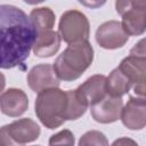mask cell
I'll use <instances>...</instances> for the list:
<instances>
[{
    "mask_svg": "<svg viewBox=\"0 0 146 146\" xmlns=\"http://www.w3.org/2000/svg\"><path fill=\"white\" fill-rule=\"evenodd\" d=\"M36 38V29L22 9L0 5V68H13L30 56Z\"/></svg>",
    "mask_w": 146,
    "mask_h": 146,
    "instance_id": "6da1fadb",
    "label": "cell"
},
{
    "mask_svg": "<svg viewBox=\"0 0 146 146\" xmlns=\"http://www.w3.org/2000/svg\"><path fill=\"white\" fill-rule=\"evenodd\" d=\"M94 59V49L88 40L68 43L67 48L57 57L54 70L58 79L73 81L91 65Z\"/></svg>",
    "mask_w": 146,
    "mask_h": 146,
    "instance_id": "7a4b0ae2",
    "label": "cell"
},
{
    "mask_svg": "<svg viewBox=\"0 0 146 146\" xmlns=\"http://www.w3.org/2000/svg\"><path fill=\"white\" fill-rule=\"evenodd\" d=\"M35 100V114L48 129L60 127L65 121L67 95L56 88L44 89L38 92Z\"/></svg>",
    "mask_w": 146,
    "mask_h": 146,
    "instance_id": "3957f363",
    "label": "cell"
},
{
    "mask_svg": "<svg viewBox=\"0 0 146 146\" xmlns=\"http://www.w3.org/2000/svg\"><path fill=\"white\" fill-rule=\"evenodd\" d=\"M59 34L67 43L88 40L89 22L86 15L78 10L65 11L59 22Z\"/></svg>",
    "mask_w": 146,
    "mask_h": 146,
    "instance_id": "277c9868",
    "label": "cell"
},
{
    "mask_svg": "<svg viewBox=\"0 0 146 146\" xmlns=\"http://www.w3.org/2000/svg\"><path fill=\"white\" fill-rule=\"evenodd\" d=\"M146 58L145 55H137L130 52V55L124 58L119 68L128 76V79L135 83L133 90L136 95L144 97L145 95V73H146Z\"/></svg>",
    "mask_w": 146,
    "mask_h": 146,
    "instance_id": "5b68a950",
    "label": "cell"
},
{
    "mask_svg": "<svg viewBox=\"0 0 146 146\" xmlns=\"http://www.w3.org/2000/svg\"><path fill=\"white\" fill-rule=\"evenodd\" d=\"M129 35L122 29L120 22L110 21L102 24L96 32V40L105 49H116L128 41Z\"/></svg>",
    "mask_w": 146,
    "mask_h": 146,
    "instance_id": "8992f818",
    "label": "cell"
},
{
    "mask_svg": "<svg viewBox=\"0 0 146 146\" xmlns=\"http://www.w3.org/2000/svg\"><path fill=\"white\" fill-rule=\"evenodd\" d=\"M105 80L106 78L102 74L89 78L84 83H82L78 89L74 90L76 99L86 107L100 102L106 96Z\"/></svg>",
    "mask_w": 146,
    "mask_h": 146,
    "instance_id": "52a82bcc",
    "label": "cell"
},
{
    "mask_svg": "<svg viewBox=\"0 0 146 146\" xmlns=\"http://www.w3.org/2000/svg\"><path fill=\"white\" fill-rule=\"evenodd\" d=\"M122 105L121 97L105 96L100 102L90 106V112L95 121L100 123H112L120 119Z\"/></svg>",
    "mask_w": 146,
    "mask_h": 146,
    "instance_id": "ba28073f",
    "label": "cell"
},
{
    "mask_svg": "<svg viewBox=\"0 0 146 146\" xmlns=\"http://www.w3.org/2000/svg\"><path fill=\"white\" fill-rule=\"evenodd\" d=\"M11 145L25 144L35 140L40 135L39 125L31 119H21L5 125Z\"/></svg>",
    "mask_w": 146,
    "mask_h": 146,
    "instance_id": "9c48e42d",
    "label": "cell"
},
{
    "mask_svg": "<svg viewBox=\"0 0 146 146\" xmlns=\"http://www.w3.org/2000/svg\"><path fill=\"white\" fill-rule=\"evenodd\" d=\"M120 117L123 124L130 130H140L146 124L145 98H130L125 107L121 110Z\"/></svg>",
    "mask_w": 146,
    "mask_h": 146,
    "instance_id": "30bf717a",
    "label": "cell"
},
{
    "mask_svg": "<svg viewBox=\"0 0 146 146\" xmlns=\"http://www.w3.org/2000/svg\"><path fill=\"white\" fill-rule=\"evenodd\" d=\"M27 82L30 88L35 92L59 86V79L55 73L54 67L49 64L34 66L27 75Z\"/></svg>",
    "mask_w": 146,
    "mask_h": 146,
    "instance_id": "8fae6325",
    "label": "cell"
},
{
    "mask_svg": "<svg viewBox=\"0 0 146 146\" xmlns=\"http://www.w3.org/2000/svg\"><path fill=\"white\" fill-rule=\"evenodd\" d=\"M29 106V99L25 92L21 89H8L0 96V110L8 116L22 115Z\"/></svg>",
    "mask_w": 146,
    "mask_h": 146,
    "instance_id": "7c38bea8",
    "label": "cell"
},
{
    "mask_svg": "<svg viewBox=\"0 0 146 146\" xmlns=\"http://www.w3.org/2000/svg\"><path fill=\"white\" fill-rule=\"evenodd\" d=\"M60 44V36L52 29L36 30V38L33 44V51L39 57H50L57 52Z\"/></svg>",
    "mask_w": 146,
    "mask_h": 146,
    "instance_id": "4fadbf2b",
    "label": "cell"
},
{
    "mask_svg": "<svg viewBox=\"0 0 146 146\" xmlns=\"http://www.w3.org/2000/svg\"><path fill=\"white\" fill-rule=\"evenodd\" d=\"M146 8L131 9L122 15V29L128 35H139L145 31Z\"/></svg>",
    "mask_w": 146,
    "mask_h": 146,
    "instance_id": "5bb4252c",
    "label": "cell"
},
{
    "mask_svg": "<svg viewBox=\"0 0 146 146\" xmlns=\"http://www.w3.org/2000/svg\"><path fill=\"white\" fill-rule=\"evenodd\" d=\"M131 87H132V82L119 67L113 70L108 75V78H106L105 80L106 94L112 97L123 96L130 90Z\"/></svg>",
    "mask_w": 146,
    "mask_h": 146,
    "instance_id": "9a60e30c",
    "label": "cell"
},
{
    "mask_svg": "<svg viewBox=\"0 0 146 146\" xmlns=\"http://www.w3.org/2000/svg\"><path fill=\"white\" fill-rule=\"evenodd\" d=\"M35 29H52L55 24V15L49 8H35L30 14Z\"/></svg>",
    "mask_w": 146,
    "mask_h": 146,
    "instance_id": "2e32d148",
    "label": "cell"
},
{
    "mask_svg": "<svg viewBox=\"0 0 146 146\" xmlns=\"http://www.w3.org/2000/svg\"><path fill=\"white\" fill-rule=\"evenodd\" d=\"M66 95H67V104H66V110H65V121L76 120L84 114L87 107L76 99L74 95V90L66 91Z\"/></svg>",
    "mask_w": 146,
    "mask_h": 146,
    "instance_id": "e0dca14e",
    "label": "cell"
},
{
    "mask_svg": "<svg viewBox=\"0 0 146 146\" xmlns=\"http://www.w3.org/2000/svg\"><path fill=\"white\" fill-rule=\"evenodd\" d=\"M79 144L80 145H107L108 141L104 133L99 131H88L81 137Z\"/></svg>",
    "mask_w": 146,
    "mask_h": 146,
    "instance_id": "ac0fdd59",
    "label": "cell"
},
{
    "mask_svg": "<svg viewBox=\"0 0 146 146\" xmlns=\"http://www.w3.org/2000/svg\"><path fill=\"white\" fill-rule=\"evenodd\" d=\"M115 8L116 11L122 16L124 13L131 9L146 8V0H116Z\"/></svg>",
    "mask_w": 146,
    "mask_h": 146,
    "instance_id": "d6986e66",
    "label": "cell"
},
{
    "mask_svg": "<svg viewBox=\"0 0 146 146\" xmlns=\"http://www.w3.org/2000/svg\"><path fill=\"white\" fill-rule=\"evenodd\" d=\"M73 145L74 136L70 130H63L54 136L49 140V145Z\"/></svg>",
    "mask_w": 146,
    "mask_h": 146,
    "instance_id": "ffe728a7",
    "label": "cell"
},
{
    "mask_svg": "<svg viewBox=\"0 0 146 146\" xmlns=\"http://www.w3.org/2000/svg\"><path fill=\"white\" fill-rule=\"evenodd\" d=\"M78 1L88 8H99L106 2V0H78Z\"/></svg>",
    "mask_w": 146,
    "mask_h": 146,
    "instance_id": "44dd1931",
    "label": "cell"
},
{
    "mask_svg": "<svg viewBox=\"0 0 146 146\" xmlns=\"http://www.w3.org/2000/svg\"><path fill=\"white\" fill-rule=\"evenodd\" d=\"M5 84H6V80H5V76L0 73V94L2 92L3 88H5Z\"/></svg>",
    "mask_w": 146,
    "mask_h": 146,
    "instance_id": "7402d4cb",
    "label": "cell"
},
{
    "mask_svg": "<svg viewBox=\"0 0 146 146\" xmlns=\"http://www.w3.org/2000/svg\"><path fill=\"white\" fill-rule=\"evenodd\" d=\"M127 143H130V144H135V141H132V140H129V139H120V140H116V141H114V145H117V144H127Z\"/></svg>",
    "mask_w": 146,
    "mask_h": 146,
    "instance_id": "603a6c76",
    "label": "cell"
},
{
    "mask_svg": "<svg viewBox=\"0 0 146 146\" xmlns=\"http://www.w3.org/2000/svg\"><path fill=\"white\" fill-rule=\"evenodd\" d=\"M26 3H31V5H35V3H39V2H42L43 0H24Z\"/></svg>",
    "mask_w": 146,
    "mask_h": 146,
    "instance_id": "cb8c5ba5",
    "label": "cell"
}]
</instances>
